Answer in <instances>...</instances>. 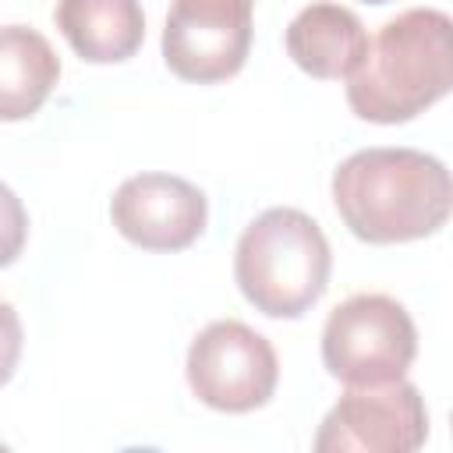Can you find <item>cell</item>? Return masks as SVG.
Here are the masks:
<instances>
[{
  "label": "cell",
  "mask_w": 453,
  "mask_h": 453,
  "mask_svg": "<svg viewBox=\"0 0 453 453\" xmlns=\"http://www.w3.org/2000/svg\"><path fill=\"white\" fill-rule=\"evenodd\" d=\"M333 205L365 244H407L446 226L453 184L442 159L421 149H357L333 170Z\"/></svg>",
  "instance_id": "6da1fadb"
},
{
  "label": "cell",
  "mask_w": 453,
  "mask_h": 453,
  "mask_svg": "<svg viewBox=\"0 0 453 453\" xmlns=\"http://www.w3.org/2000/svg\"><path fill=\"white\" fill-rule=\"evenodd\" d=\"M453 85V21L439 7L389 18L347 74V106L368 124H407Z\"/></svg>",
  "instance_id": "7a4b0ae2"
},
{
  "label": "cell",
  "mask_w": 453,
  "mask_h": 453,
  "mask_svg": "<svg viewBox=\"0 0 453 453\" xmlns=\"http://www.w3.org/2000/svg\"><path fill=\"white\" fill-rule=\"evenodd\" d=\"M329 269V241L322 226L301 209H265L237 237V290L255 311L269 319H301L326 294Z\"/></svg>",
  "instance_id": "3957f363"
},
{
  "label": "cell",
  "mask_w": 453,
  "mask_h": 453,
  "mask_svg": "<svg viewBox=\"0 0 453 453\" xmlns=\"http://www.w3.org/2000/svg\"><path fill=\"white\" fill-rule=\"evenodd\" d=\"M418 354V329L389 294H350L322 326V365L343 386L403 379Z\"/></svg>",
  "instance_id": "277c9868"
},
{
  "label": "cell",
  "mask_w": 453,
  "mask_h": 453,
  "mask_svg": "<svg viewBox=\"0 0 453 453\" xmlns=\"http://www.w3.org/2000/svg\"><path fill=\"white\" fill-rule=\"evenodd\" d=\"M184 375L205 407L223 414H248L273 400L280 361L262 333L237 319H216L191 340Z\"/></svg>",
  "instance_id": "5b68a950"
},
{
  "label": "cell",
  "mask_w": 453,
  "mask_h": 453,
  "mask_svg": "<svg viewBox=\"0 0 453 453\" xmlns=\"http://www.w3.org/2000/svg\"><path fill=\"white\" fill-rule=\"evenodd\" d=\"M428 439V407L414 382L347 386L322 418L311 446L319 453H414Z\"/></svg>",
  "instance_id": "8992f818"
},
{
  "label": "cell",
  "mask_w": 453,
  "mask_h": 453,
  "mask_svg": "<svg viewBox=\"0 0 453 453\" xmlns=\"http://www.w3.org/2000/svg\"><path fill=\"white\" fill-rule=\"evenodd\" d=\"M255 0H173L163 25L166 67L195 85L234 78L251 50Z\"/></svg>",
  "instance_id": "52a82bcc"
},
{
  "label": "cell",
  "mask_w": 453,
  "mask_h": 453,
  "mask_svg": "<svg viewBox=\"0 0 453 453\" xmlns=\"http://www.w3.org/2000/svg\"><path fill=\"white\" fill-rule=\"evenodd\" d=\"M110 219L142 251H184L205 234L209 202L177 173H134L113 191Z\"/></svg>",
  "instance_id": "ba28073f"
},
{
  "label": "cell",
  "mask_w": 453,
  "mask_h": 453,
  "mask_svg": "<svg viewBox=\"0 0 453 453\" xmlns=\"http://www.w3.org/2000/svg\"><path fill=\"white\" fill-rule=\"evenodd\" d=\"M365 46H368V32L361 18L343 4H329V0L308 4L287 25L290 60L304 74L322 78V81L347 78L365 57Z\"/></svg>",
  "instance_id": "9c48e42d"
},
{
  "label": "cell",
  "mask_w": 453,
  "mask_h": 453,
  "mask_svg": "<svg viewBox=\"0 0 453 453\" xmlns=\"http://www.w3.org/2000/svg\"><path fill=\"white\" fill-rule=\"evenodd\" d=\"M53 21L71 50L88 64H120L145 39L138 0H57Z\"/></svg>",
  "instance_id": "30bf717a"
},
{
  "label": "cell",
  "mask_w": 453,
  "mask_h": 453,
  "mask_svg": "<svg viewBox=\"0 0 453 453\" xmlns=\"http://www.w3.org/2000/svg\"><path fill=\"white\" fill-rule=\"evenodd\" d=\"M60 81V57L28 25H0V120H28Z\"/></svg>",
  "instance_id": "8fae6325"
},
{
  "label": "cell",
  "mask_w": 453,
  "mask_h": 453,
  "mask_svg": "<svg viewBox=\"0 0 453 453\" xmlns=\"http://www.w3.org/2000/svg\"><path fill=\"white\" fill-rule=\"evenodd\" d=\"M25 241H28V212L21 198L0 180V269L18 262Z\"/></svg>",
  "instance_id": "7c38bea8"
},
{
  "label": "cell",
  "mask_w": 453,
  "mask_h": 453,
  "mask_svg": "<svg viewBox=\"0 0 453 453\" xmlns=\"http://www.w3.org/2000/svg\"><path fill=\"white\" fill-rule=\"evenodd\" d=\"M21 343H25L21 319H18L14 304L0 297V386L11 382V375L18 368V357H21Z\"/></svg>",
  "instance_id": "4fadbf2b"
},
{
  "label": "cell",
  "mask_w": 453,
  "mask_h": 453,
  "mask_svg": "<svg viewBox=\"0 0 453 453\" xmlns=\"http://www.w3.org/2000/svg\"><path fill=\"white\" fill-rule=\"evenodd\" d=\"M361 4H389V0H361Z\"/></svg>",
  "instance_id": "5bb4252c"
}]
</instances>
